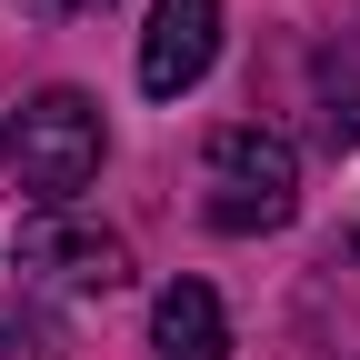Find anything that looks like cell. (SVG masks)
<instances>
[{"mask_svg":"<svg viewBox=\"0 0 360 360\" xmlns=\"http://www.w3.org/2000/svg\"><path fill=\"white\" fill-rule=\"evenodd\" d=\"M101 150H110V130H101V101L90 90H40V101L11 120V180L40 200H70L101 180Z\"/></svg>","mask_w":360,"mask_h":360,"instance_id":"cell-1","label":"cell"},{"mask_svg":"<svg viewBox=\"0 0 360 360\" xmlns=\"http://www.w3.org/2000/svg\"><path fill=\"white\" fill-rule=\"evenodd\" d=\"M290 200H300V160L281 130L260 120L210 130V231H281Z\"/></svg>","mask_w":360,"mask_h":360,"instance_id":"cell-2","label":"cell"},{"mask_svg":"<svg viewBox=\"0 0 360 360\" xmlns=\"http://www.w3.org/2000/svg\"><path fill=\"white\" fill-rule=\"evenodd\" d=\"M20 270H40V281H60V290H120L130 281V240L101 231V220L40 210V220H20Z\"/></svg>","mask_w":360,"mask_h":360,"instance_id":"cell-3","label":"cell"},{"mask_svg":"<svg viewBox=\"0 0 360 360\" xmlns=\"http://www.w3.org/2000/svg\"><path fill=\"white\" fill-rule=\"evenodd\" d=\"M220 51V0H150V30H141V90L150 101H180Z\"/></svg>","mask_w":360,"mask_h":360,"instance_id":"cell-4","label":"cell"},{"mask_svg":"<svg viewBox=\"0 0 360 360\" xmlns=\"http://www.w3.org/2000/svg\"><path fill=\"white\" fill-rule=\"evenodd\" d=\"M150 360H231V321L210 281H170L150 300Z\"/></svg>","mask_w":360,"mask_h":360,"instance_id":"cell-5","label":"cell"},{"mask_svg":"<svg viewBox=\"0 0 360 360\" xmlns=\"http://www.w3.org/2000/svg\"><path fill=\"white\" fill-rule=\"evenodd\" d=\"M0 360H51V350H40V321H20V310H0Z\"/></svg>","mask_w":360,"mask_h":360,"instance_id":"cell-6","label":"cell"},{"mask_svg":"<svg viewBox=\"0 0 360 360\" xmlns=\"http://www.w3.org/2000/svg\"><path fill=\"white\" fill-rule=\"evenodd\" d=\"M60 11H110V0H60Z\"/></svg>","mask_w":360,"mask_h":360,"instance_id":"cell-7","label":"cell"}]
</instances>
